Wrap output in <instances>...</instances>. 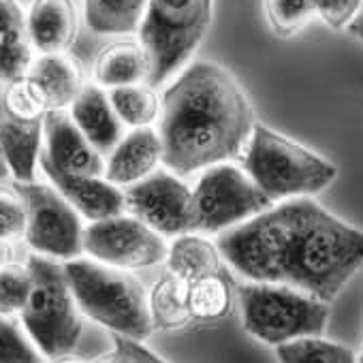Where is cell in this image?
<instances>
[{
    "instance_id": "11",
    "label": "cell",
    "mask_w": 363,
    "mask_h": 363,
    "mask_svg": "<svg viewBox=\"0 0 363 363\" xmlns=\"http://www.w3.org/2000/svg\"><path fill=\"white\" fill-rule=\"evenodd\" d=\"M126 212L164 238L191 233L193 189L173 171H154L124 191Z\"/></svg>"
},
{
    "instance_id": "13",
    "label": "cell",
    "mask_w": 363,
    "mask_h": 363,
    "mask_svg": "<svg viewBox=\"0 0 363 363\" xmlns=\"http://www.w3.org/2000/svg\"><path fill=\"white\" fill-rule=\"evenodd\" d=\"M43 154L65 171L105 175V158L67 109H50L43 122Z\"/></svg>"
},
{
    "instance_id": "35",
    "label": "cell",
    "mask_w": 363,
    "mask_h": 363,
    "mask_svg": "<svg viewBox=\"0 0 363 363\" xmlns=\"http://www.w3.org/2000/svg\"><path fill=\"white\" fill-rule=\"evenodd\" d=\"M94 363H133L122 350H113V352H109V354H105V357H101V359H96Z\"/></svg>"
},
{
    "instance_id": "14",
    "label": "cell",
    "mask_w": 363,
    "mask_h": 363,
    "mask_svg": "<svg viewBox=\"0 0 363 363\" xmlns=\"http://www.w3.org/2000/svg\"><path fill=\"white\" fill-rule=\"evenodd\" d=\"M162 160V141L152 126L133 128L105 160V177L116 186H130L156 171Z\"/></svg>"
},
{
    "instance_id": "33",
    "label": "cell",
    "mask_w": 363,
    "mask_h": 363,
    "mask_svg": "<svg viewBox=\"0 0 363 363\" xmlns=\"http://www.w3.org/2000/svg\"><path fill=\"white\" fill-rule=\"evenodd\" d=\"M116 348L122 350L133 363H169L164 361L160 354H156L154 350H150L143 342L139 340H130V337H122V335H113Z\"/></svg>"
},
{
    "instance_id": "20",
    "label": "cell",
    "mask_w": 363,
    "mask_h": 363,
    "mask_svg": "<svg viewBox=\"0 0 363 363\" xmlns=\"http://www.w3.org/2000/svg\"><path fill=\"white\" fill-rule=\"evenodd\" d=\"M223 261L225 259L218 246L210 242L208 235L199 233L177 235L169 244V252L164 259L167 272L189 284L212 274H223Z\"/></svg>"
},
{
    "instance_id": "8",
    "label": "cell",
    "mask_w": 363,
    "mask_h": 363,
    "mask_svg": "<svg viewBox=\"0 0 363 363\" xmlns=\"http://www.w3.org/2000/svg\"><path fill=\"white\" fill-rule=\"evenodd\" d=\"M272 206L274 201L255 184L244 169L225 162L208 167L193 189L191 233H223Z\"/></svg>"
},
{
    "instance_id": "3",
    "label": "cell",
    "mask_w": 363,
    "mask_h": 363,
    "mask_svg": "<svg viewBox=\"0 0 363 363\" xmlns=\"http://www.w3.org/2000/svg\"><path fill=\"white\" fill-rule=\"evenodd\" d=\"M79 310L107 327L113 335L145 342L154 331L150 293L126 269L109 267L94 259L65 263Z\"/></svg>"
},
{
    "instance_id": "29",
    "label": "cell",
    "mask_w": 363,
    "mask_h": 363,
    "mask_svg": "<svg viewBox=\"0 0 363 363\" xmlns=\"http://www.w3.org/2000/svg\"><path fill=\"white\" fill-rule=\"evenodd\" d=\"M0 363H45L33 340L7 316H0Z\"/></svg>"
},
{
    "instance_id": "1",
    "label": "cell",
    "mask_w": 363,
    "mask_h": 363,
    "mask_svg": "<svg viewBox=\"0 0 363 363\" xmlns=\"http://www.w3.org/2000/svg\"><path fill=\"white\" fill-rule=\"evenodd\" d=\"M216 246L240 276L286 284L327 303L363 265V229L310 197L280 201L218 233Z\"/></svg>"
},
{
    "instance_id": "12",
    "label": "cell",
    "mask_w": 363,
    "mask_h": 363,
    "mask_svg": "<svg viewBox=\"0 0 363 363\" xmlns=\"http://www.w3.org/2000/svg\"><path fill=\"white\" fill-rule=\"evenodd\" d=\"M39 164L52 186L82 214V218L96 223L109 216H118L126 212L124 191L111 184L105 175H86L58 169L41 150Z\"/></svg>"
},
{
    "instance_id": "16",
    "label": "cell",
    "mask_w": 363,
    "mask_h": 363,
    "mask_svg": "<svg viewBox=\"0 0 363 363\" xmlns=\"http://www.w3.org/2000/svg\"><path fill=\"white\" fill-rule=\"evenodd\" d=\"M69 113L101 154H109L124 137V124L118 118L109 94L99 84L84 86Z\"/></svg>"
},
{
    "instance_id": "39",
    "label": "cell",
    "mask_w": 363,
    "mask_h": 363,
    "mask_svg": "<svg viewBox=\"0 0 363 363\" xmlns=\"http://www.w3.org/2000/svg\"><path fill=\"white\" fill-rule=\"evenodd\" d=\"M359 363H363V346H361V354H359Z\"/></svg>"
},
{
    "instance_id": "36",
    "label": "cell",
    "mask_w": 363,
    "mask_h": 363,
    "mask_svg": "<svg viewBox=\"0 0 363 363\" xmlns=\"http://www.w3.org/2000/svg\"><path fill=\"white\" fill-rule=\"evenodd\" d=\"M50 363H86V361L79 359V357H75L73 352H69V354H60V357L50 359Z\"/></svg>"
},
{
    "instance_id": "7",
    "label": "cell",
    "mask_w": 363,
    "mask_h": 363,
    "mask_svg": "<svg viewBox=\"0 0 363 363\" xmlns=\"http://www.w3.org/2000/svg\"><path fill=\"white\" fill-rule=\"evenodd\" d=\"M214 0H147L139 41L150 56L152 88L189 62L212 24Z\"/></svg>"
},
{
    "instance_id": "10",
    "label": "cell",
    "mask_w": 363,
    "mask_h": 363,
    "mask_svg": "<svg viewBox=\"0 0 363 363\" xmlns=\"http://www.w3.org/2000/svg\"><path fill=\"white\" fill-rule=\"evenodd\" d=\"M167 238L133 214L90 223L84 231V255L118 269H145L167 259Z\"/></svg>"
},
{
    "instance_id": "4",
    "label": "cell",
    "mask_w": 363,
    "mask_h": 363,
    "mask_svg": "<svg viewBox=\"0 0 363 363\" xmlns=\"http://www.w3.org/2000/svg\"><path fill=\"white\" fill-rule=\"evenodd\" d=\"M242 169L274 201L312 197L333 184L337 169L310 147L255 124L242 154Z\"/></svg>"
},
{
    "instance_id": "28",
    "label": "cell",
    "mask_w": 363,
    "mask_h": 363,
    "mask_svg": "<svg viewBox=\"0 0 363 363\" xmlns=\"http://www.w3.org/2000/svg\"><path fill=\"white\" fill-rule=\"evenodd\" d=\"M33 289V276L28 265L7 263L0 267V316L11 318L22 314Z\"/></svg>"
},
{
    "instance_id": "22",
    "label": "cell",
    "mask_w": 363,
    "mask_h": 363,
    "mask_svg": "<svg viewBox=\"0 0 363 363\" xmlns=\"http://www.w3.org/2000/svg\"><path fill=\"white\" fill-rule=\"evenodd\" d=\"M150 312L154 329H182L193 320L189 308V282L164 274L150 291Z\"/></svg>"
},
{
    "instance_id": "18",
    "label": "cell",
    "mask_w": 363,
    "mask_h": 363,
    "mask_svg": "<svg viewBox=\"0 0 363 363\" xmlns=\"http://www.w3.org/2000/svg\"><path fill=\"white\" fill-rule=\"evenodd\" d=\"M28 77L37 84L50 109L71 107L82 88L86 86L82 65L67 52L41 54L39 58H35Z\"/></svg>"
},
{
    "instance_id": "31",
    "label": "cell",
    "mask_w": 363,
    "mask_h": 363,
    "mask_svg": "<svg viewBox=\"0 0 363 363\" xmlns=\"http://www.w3.org/2000/svg\"><path fill=\"white\" fill-rule=\"evenodd\" d=\"M316 13L333 30H344L357 18L363 7V0H314Z\"/></svg>"
},
{
    "instance_id": "23",
    "label": "cell",
    "mask_w": 363,
    "mask_h": 363,
    "mask_svg": "<svg viewBox=\"0 0 363 363\" xmlns=\"http://www.w3.org/2000/svg\"><path fill=\"white\" fill-rule=\"evenodd\" d=\"M189 308L193 320L216 323L233 308V289L223 274H212L189 284Z\"/></svg>"
},
{
    "instance_id": "15",
    "label": "cell",
    "mask_w": 363,
    "mask_h": 363,
    "mask_svg": "<svg viewBox=\"0 0 363 363\" xmlns=\"http://www.w3.org/2000/svg\"><path fill=\"white\" fill-rule=\"evenodd\" d=\"M79 18L73 0H33L26 33L39 54H65L77 39Z\"/></svg>"
},
{
    "instance_id": "2",
    "label": "cell",
    "mask_w": 363,
    "mask_h": 363,
    "mask_svg": "<svg viewBox=\"0 0 363 363\" xmlns=\"http://www.w3.org/2000/svg\"><path fill=\"white\" fill-rule=\"evenodd\" d=\"M255 124L252 103L240 82L216 62H193L160 99L162 162L175 175H191L238 158Z\"/></svg>"
},
{
    "instance_id": "34",
    "label": "cell",
    "mask_w": 363,
    "mask_h": 363,
    "mask_svg": "<svg viewBox=\"0 0 363 363\" xmlns=\"http://www.w3.org/2000/svg\"><path fill=\"white\" fill-rule=\"evenodd\" d=\"M354 39H359V41H363V7H361V11L357 13V18L348 24V28H346Z\"/></svg>"
},
{
    "instance_id": "24",
    "label": "cell",
    "mask_w": 363,
    "mask_h": 363,
    "mask_svg": "<svg viewBox=\"0 0 363 363\" xmlns=\"http://www.w3.org/2000/svg\"><path fill=\"white\" fill-rule=\"evenodd\" d=\"M154 90L156 88H152L150 84H135L111 88L107 94L124 126L143 128L152 126L160 116V99Z\"/></svg>"
},
{
    "instance_id": "38",
    "label": "cell",
    "mask_w": 363,
    "mask_h": 363,
    "mask_svg": "<svg viewBox=\"0 0 363 363\" xmlns=\"http://www.w3.org/2000/svg\"><path fill=\"white\" fill-rule=\"evenodd\" d=\"M9 173V167H7V160H5V154H3V143H0V179H5Z\"/></svg>"
},
{
    "instance_id": "21",
    "label": "cell",
    "mask_w": 363,
    "mask_h": 363,
    "mask_svg": "<svg viewBox=\"0 0 363 363\" xmlns=\"http://www.w3.org/2000/svg\"><path fill=\"white\" fill-rule=\"evenodd\" d=\"M147 0H84L86 24L96 35H130L141 28Z\"/></svg>"
},
{
    "instance_id": "26",
    "label": "cell",
    "mask_w": 363,
    "mask_h": 363,
    "mask_svg": "<svg viewBox=\"0 0 363 363\" xmlns=\"http://www.w3.org/2000/svg\"><path fill=\"white\" fill-rule=\"evenodd\" d=\"M272 30L280 37L299 33L316 13L314 0H263Z\"/></svg>"
},
{
    "instance_id": "32",
    "label": "cell",
    "mask_w": 363,
    "mask_h": 363,
    "mask_svg": "<svg viewBox=\"0 0 363 363\" xmlns=\"http://www.w3.org/2000/svg\"><path fill=\"white\" fill-rule=\"evenodd\" d=\"M26 33V16L18 0H0V39Z\"/></svg>"
},
{
    "instance_id": "37",
    "label": "cell",
    "mask_w": 363,
    "mask_h": 363,
    "mask_svg": "<svg viewBox=\"0 0 363 363\" xmlns=\"http://www.w3.org/2000/svg\"><path fill=\"white\" fill-rule=\"evenodd\" d=\"M9 255H11V252H9L7 242H5V240H0V267L9 263Z\"/></svg>"
},
{
    "instance_id": "27",
    "label": "cell",
    "mask_w": 363,
    "mask_h": 363,
    "mask_svg": "<svg viewBox=\"0 0 363 363\" xmlns=\"http://www.w3.org/2000/svg\"><path fill=\"white\" fill-rule=\"evenodd\" d=\"M28 33H16L0 39V84H13L28 77L35 56Z\"/></svg>"
},
{
    "instance_id": "9",
    "label": "cell",
    "mask_w": 363,
    "mask_h": 363,
    "mask_svg": "<svg viewBox=\"0 0 363 363\" xmlns=\"http://www.w3.org/2000/svg\"><path fill=\"white\" fill-rule=\"evenodd\" d=\"M26 203V244L35 255L73 261L84 255V223L82 214L54 189L39 182L13 184Z\"/></svg>"
},
{
    "instance_id": "5",
    "label": "cell",
    "mask_w": 363,
    "mask_h": 363,
    "mask_svg": "<svg viewBox=\"0 0 363 363\" xmlns=\"http://www.w3.org/2000/svg\"><path fill=\"white\" fill-rule=\"evenodd\" d=\"M26 265L33 276L30 297L20 314L26 335L48 359L73 352L84 331V312L73 295L65 263L35 255Z\"/></svg>"
},
{
    "instance_id": "19",
    "label": "cell",
    "mask_w": 363,
    "mask_h": 363,
    "mask_svg": "<svg viewBox=\"0 0 363 363\" xmlns=\"http://www.w3.org/2000/svg\"><path fill=\"white\" fill-rule=\"evenodd\" d=\"M92 75L94 82L107 90L147 84L150 56L141 41H116L99 52Z\"/></svg>"
},
{
    "instance_id": "25",
    "label": "cell",
    "mask_w": 363,
    "mask_h": 363,
    "mask_svg": "<svg viewBox=\"0 0 363 363\" xmlns=\"http://www.w3.org/2000/svg\"><path fill=\"white\" fill-rule=\"evenodd\" d=\"M276 357L280 363H359L348 346L323 335H308L280 344L276 346Z\"/></svg>"
},
{
    "instance_id": "17",
    "label": "cell",
    "mask_w": 363,
    "mask_h": 363,
    "mask_svg": "<svg viewBox=\"0 0 363 363\" xmlns=\"http://www.w3.org/2000/svg\"><path fill=\"white\" fill-rule=\"evenodd\" d=\"M45 120H22L0 107V143L16 182H33L41 156Z\"/></svg>"
},
{
    "instance_id": "6",
    "label": "cell",
    "mask_w": 363,
    "mask_h": 363,
    "mask_svg": "<svg viewBox=\"0 0 363 363\" xmlns=\"http://www.w3.org/2000/svg\"><path fill=\"white\" fill-rule=\"evenodd\" d=\"M242 325L263 344L280 346L308 335H323L329 303L299 289L274 282H244L238 286Z\"/></svg>"
},
{
    "instance_id": "30",
    "label": "cell",
    "mask_w": 363,
    "mask_h": 363,
    "mask_svg": "<svg viewBox=\"0 0 363 363\" xmlns=\"http://www.w3.org/2000/svg\"><path fill=\"white\" fill-rule=\"evenodd\" d=\"M26 203L16 186H0V240L11 242L26 233Z\"/></svg>"
}]
</instances>
